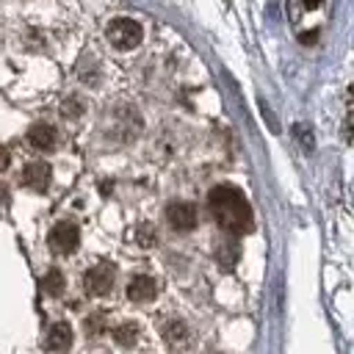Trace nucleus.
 <instances>
[{"label":"nucleus","instance_id":"obj_4","mask_svg":"<svg viewBox=\"0 0 354 354\" xmlns=\"http://www.w3.org/2000/svg\"><path fill=\"white\" fill-rule=\"evenodd\" d=\"M83 285L91 296H105L113 288V268L108 263H100V266L88 268L86 277H83Z\"/></svg>","mask_w":354,"mask_h":354},{"label":"nucleus","instance_id":"obj_9","mask_svg":"<svg viewBox=\"0 0 354 354\" xmlns=\"http://www.w3.org/2000/svg\"><path fill=\"white\" fill-rule=\"evenodd\" d=\"M28 141H30V147H36V149H53L55 147V130H53V124H44V122H39V124H33L30 130H28Z\"/></svg>","mask_w":354,"mask_h":354},{"label":"nucleus","instance_id":"obj_5","mask_svg":"<svg viewBox=\"0 0 354 354\" xmlns=\"http://www.w3.org/2000/svg\"><path fill=\"white\" fill-rule=\"evenodd\" d=\"M166 218L177 232H188L196 227V207L191 202H171L166 207Z\"/></svg>","mask_w":354,"mask_h":354},{"label":"nucleus","instance_id":"obj_11","mask_svg":"<svg viewBox=\"0 0 354 354\" xmlns=\"http://www.w3.org/2000/svg\"><path fill=\"white\" fill-rule=\"evenodd\" d=\"M41 288H44V293L58 296V293L64 290V274H61L58 268H50V271L41 277Z\"/></svg>","mask_w":354,"mask_h":354},{"label":"nucleus","instance_id":"obj_1","mask_svg":"<svg viewBox=\"0 0 354 354\" xmlns=\"http://www.w3.org/2000/svg\"><path fill=\"white\" fill-rule=\"evenodd\" d=\"M207 205H210V213L216 216L218 227H224L227 232L243 235L252 230V207L235 185H216L207 194Z\"/></svg>","mask_w":354,"mask_h":354},{"label":"nucleus","instance_id":"obj_15","mask_svg":"<svg viewBox=\"0 0 354 354\" xmlns=\"http://www.w3.org/2000/svg\"><path fill=\"white\" fill-rule=\"evenodd\" d=\"M8 160H11V155H8V149L6 147H0V171L8 166Z\"/></svg>","mask_w":354,"mask_h":354},{"label":"nucleus","instance_id":"obj_12","mask_svg":"<svg viewBox=\"0 0 354 354\" xmlns=\"http://www.w3.org/2000/svg\"><path fill=\"white\" fill-rule=\"evenodd\" d=\"M136 337H138V326L136 324H119L116 329H113V340L119 343V346H133L136 343Z\"/></svg>","mask_w":354,"mask_h":354},{"label":"nucleus","instance_id":"obj_6","mask_svg":"<svg viewBox=\"0 0 354 354\" xmlns=\"http://www.w3.org/2000/svg\"><path fill=\"white\" fill-rule=\"evenodd\" d=\"M19 183H22L25 188H30V191H44V188L50 185V166L41 163V160L28 163V166L22 169V174H19Z\"/></svg>","mask_w":354,"mask_h":354},{"label":"nucleus","instance_id":"obj_13","mask_svg":"<svg viewBox=\"0 0 354 354\" xmlns=\"http://www.w3.org/2000/svg\"><path fill=\"white\" fill-rule=\"evenodd\" d=\"M136 241H138L141 246H152V243H155V230H152L149 224H141V227L136 230Z\"/></svg>","mask_w":354,"mask_h":354},{"label":"nucleus","instance_id":"obj_8","mask_svg":"<svg viewBox=\"0 0 354 354\" xmlns=\"http://www.w3.org/2000/svg\"><path fill=\"white\" fill-rule=\"evenodd\" d=\"M155 293H158V282L152 277H147V274L133 277L130 285H127L130 301H149V299H155Z\"/></svg>","mask_w":354,"mask_h":354},{"label":"nucleus","instance_id":"obj_14","mask_svg":"<svg viewBox=\"0 0 354 354\" xmlns=\"http://www.w3.org/2000/svg\"><path fill=\"white\" fill-rule=\"evenodd\" d=\"M64 113H69V116H77V113H80V105H77V100H69V105L64 102Z\"/></svg>","mask_w":354,"mask_h":354},{"label":"nucleus","instance_id":"obj_2","mask_svg":"<svg viewBox=\"0 0 354 354\" xmlns=\"http://www.w3.org/2000/svg\"><path fill=\"white\" fill-rule=\"evenodd\" d=\"M108 41L119 50H130L141 41V25L133 19H113L108 25Z\"/></svg>","mask_w":354,"mask_h":354},{"label":"nucleus","instance_id":"obj_3","mask_svg":"<svg viewBox=\"0 0 354 354\" xmlns=\"http://www.w3.org/2000/svg\"><path fill=\"white\" fill-rule=\"evenodd\" d=\"M47 241H50V249H53V252H58V254H72V252L77 249V243H80V230H77L72 221H58V224L50 230Z\"/></svg>","mask_w":354,"mask_h":354},{"label":"nucleus","instance_id":"obj_10","mask_svg":"<svg viewBox=\"0 0 354 354\" xmlns=\"http://www.w3.org/2000/svg\"><path fill=\"white\" fill-rule=\"evenodd\" d=\"M163 337H166V343L169 346H185L188 343V329H185V324L183 321H166L163 324Z\"/></svg>","mask_w":354,"mask_h":354},{"label":"nucleus","instance_id":"obj_7","mask_svg":"<svg viewBox=\"0 0 354 354\" xmlns=\"http://www.w3.org/2000/svg\"><path fill=\"white\" fill-rule=\"evenodd\" d=\"M72 346V329H69V324H53L50 329H47V351L50 354H64L66 348Z\"/></svg>","mask_w":354,"mask_h":354},{"label":"nucleus","instance_id":"obj_16","mask_svg":"<svg viewBox=\"0 0 354 354\" xmlns=\"http://www.w3.org/2000/svg\"><path fill=\"white\" fill-rule=\"evenodd\" d=\"M8 199V191H6V185H0V205Z\"/></svg>","mask_w":354,"mask_h":354}]
</instances>
